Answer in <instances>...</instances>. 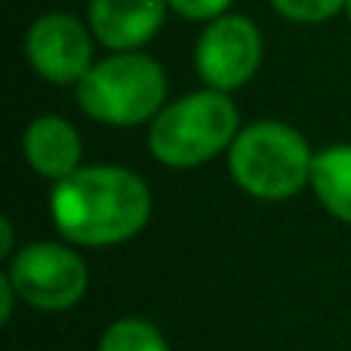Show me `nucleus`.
I'll return each mask as SVG.
<instances>
[{"label": "nucleus", "instance_id": "1", "mask_svg": "<svg viewBox=\"0 0 351 351\" xmlns=\"http://www.w3.org/2000/svg\"><path fill=\"white\" fill-rule=\"evenodd\" d=\"M49 213L62 237L77 247L133 241L152 219V191L139 173L114 164L80 167L53 182Z\"/></svg>", "mask_w": 351, "mask_h": 351}, {"label": "nucleus", "instance_id": "2", "mask_svg": "<svg viewBox=\"0 0 351 351\" xmlns=\"http://www.w3.org/2000/svg\"><path fill=\"white\" fill-rule=\"evenodd\" d=\"M241 133V114L228 93L204 90L167 102L148 127V152L173 170H191L228 152Z\"/></svg>", "mask_w": 351, "mask_h": 351}, {"label": "nucleus", "instance_id": "3", "mask_svg": "<svg viewBox=\"0 0 351 351\" xmlns=\"http://www.w3.org/2000/svg\"><path fill=\"white\" fill-rule=\"evenodd\" d=\"M77 105L105 127L152 123L167 105V74L158 59L142 49L108 53L93 62L77 86Z\"/></svg>", "mask_w": 351, "mask_h": 351}, {"label": "nucleus", "instance_id": "4", "mask_svg": "<svg viewBox=\"0 0 351 351\" xmlns=\"http://www.w3.org/2000/svg\"><path fill=\"white\" fill-rule=\"evenodd\" d=\"M315 152L296 127L256 121L241 127L228 148V170L241 191L259 200H287L311 185Z\"/></svg>", "mask_w": 351, "mask_h": 351}, {"label": "nucleus", "instance_id": "5", "mask_svg": "<svg viewBox=\"0 0 351 351\" xmlns=\"http://www.w3.org/2000/svg\"><path fill=\"white\" fill-rule=\"evenodd\" d=\"M10 280L19 299L37 311H68L84 299L90 271L86 262L65 243H28L12 256Z\"/></svg>", "mask_w": 351, "mask_h": 351}, {"label": "nucleus", "instance_id": "6", "mask_svg": "<svg viewBox=\"0 0 351 351\" xmlns=\"http://www.w3.org/2000/svg\"><path fill=\"white\" fill-rule=\"evenodd\" d=\"M262 65V31L253 19L225 12L204 25L194 43V68L210 90L234 93Z\"/></svg>", "mask_w": 351, "mask_h": 351}, {"label": "nucleus", "instance_id": "7", "mask_svg": "<svg viewBox=\"0 0 351 351\" xmlns=\"http://www.w3.org/2000/svg\"><path fill=\"white\" fill-rule=\"evenodd\" d=\"M96 37L71 12H43L25 34V59L37 77L56 86H77L93 68Z\"/></svg>", "mask_w": 351, "mask_h": 351}, {"label": "nucleus", "instance_id": "8", "mask_svg": "<svg viewBox=\"0 0 351 351\" xmlns=\"http://www.w3.org/2000/svg\"><path fill=\"white\" fill-rule=\"evenodd\" d=\"M170 0H90L86 25L108 53L142 49L167 22Z\"/></svg>", "mask_w": 351, "mask_h": 351}, {"label": "nucleus", "instance_id": "9", "mask_svg": "<svg viewBox=\"0 0 351 351\" xmlns=\"http://www.w3.org/2000/svg\"><path fill=\"white\" fill-rule=\"evenodd\" d=\"M22 152L28 167L49 182H62L65 176L80 170L84 142L80 133L59 114H40L28 123L22 136Z\"/></svg>", "mask_w": 351, "mask_h": 351}, {"label": "nucleus", "instance_id": "10", "mask_svg": "<svg viewBox=\"0 0 351 351\" xmlns=\"http://www.w3.org/2000/svg\"><path fill=\"white\" fill-rule=\"evenodd\" d=\"M311 191L330 216L351 225V142L330 145L315 154Z\"/></svg>", "mask_w": 351, "mask_h": 351}, {"label": "nucleus", "instance_id": "11", "mask_svg": "<svg viewBox=\"0 0 351 351\" xmlns=\"http://www.w3.org/2000/svg\"><path fill=\"white\" fill-rule=\"evenodd\" d=\"M99 351H170L154 324L142 317H121L99 339Z\"/></svg>", "mask_w": 351, "mask_h": 351}, {"label": "nucleus", "instance_id": "12", "mask_svg": "<svg viewBox=\"0 0 351 351\" xmlns=\"http://www.w3.org/2000/svg\"><path fill=\"white\" fill-rule=\"evenodd\" d=\"M278 16L296 25H321L346 12L348 0H268Z\"/></svg>", "mask_w": 351, "mask_h": 351}, {"label": "nucleus", "instance_id": "13", "mask_svg": "<svg viewBox=\"0 0 351 351\" xmlns=\"http://www.w3.org/2000/svg\"><path fill=\"white\" fill-rule=\"evenodd\" d=\"M234 0H170V10L176 16L188 19V22H213V19L225 16Z\"/></svg>", "mask_w": 351, "mask_h": 351}, {"label": "nucleus", "instance_id": "14", "mask_svg": "<svg viewBox=\"0 0 351 351\" xmlns=\"http://www.w3.org/2000/svg\"><path fill=\"white\" fill-rule=\"evenodd\" d=\"M19 299V293H16V287H12V280H10V274H3L0 278V321H10V315H12V302Z\"/></svg>", "mask_w": 351, "mask_h": 351}, {"label": "nucleus", "instance_id": "15", "mask_svg": "<svg viewBox=\"0 0 351 351\" xmlns=\"http://www.w3.org/2000/svg\"><path fill=\"white\" fill-rule=\"evenodd\" d=\"M0 256H12V225L10 219H0Z\"/></svg>", "mask_w": 351, "mask_h": 351}, {"label": "nucleus", "instance_id": "16", "mask_svg": "<svg viewBox=\"0 0 351 351\" xmlns=\"http://www.w3.org/2000/svg\"><path fill=\"white\" fill-rule=\"evenodd\" d=\"M346 16H348V22H351V0L346 3Z\"/></svg>", "mask_w": 351, "mask_h": 351}]
</instances>
